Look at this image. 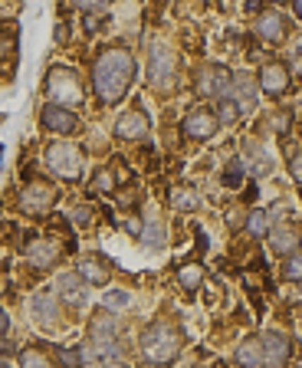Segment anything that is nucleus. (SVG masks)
Listing matches in <instances>:
<instances>
[{"label": "nucleus", "instance_id": "nucleus-1", "mask_svg": "<svg viewBox=\"0 0 302 368\" xmlns=\"http://www.w3.org/2000/svg\"><path fill=\"white\" fill-rule=\"evenodd\" d=\"M135 79V57L125 47L102 49L92 63V89L102 105H119Z\"/></svg>", "mask_w": 302, "mask_h": 368}, {"label": "nucleus", "instance_id": "nucleus-2", "mask_svg": "<svg viewBox=\"0 0 302 368\" xmlns=\"http://www.w3.org/2000/svg\"><path fill=\"white\" fill-rule=\"evenodd\" d=\"M142 352L151 365H168L181 355V332L171 322H151L142 332Z\"/></svg>", "mask_w": 302, "mask_h": 368}, {"label": "nucleus", "instance_id": "nucleus-3", "mask_svg": "<svg viewBox=\"0 0 302 368\" xmlns=\"http://www.w3.org/2000/svg\"><path fill=\"white\" fill-rule=\"evenodd\" d=\"M47 95L53 105H83L85 102V89H83V79L79 73L69 66H56L49 69L47 76Z\"/></svg>", "mask_w": 302, "mask_h": 368}, {"label": "nucleus", "instance_id": "nucleus-4", "mask_svg": "<svg viewBox=\"0 0 302 368\" xmlns=\"http://www.w3.org/2000/svg\"><path fill=\"white\" fill-rule=\"evenodd\" d=\"M178 53L168 47H155L148 57V85L155 89L158 95H168L174 93V85H178Z\"/></svg>", "mask_w": 302, "mask_h": 368}, {"label": "nucleus", "instance_id": "nucleus-5", "mask_svg": "<svg viewBox=\"0 0 302 368\" xmlns=\"http://www.w3.org/2000/svg\"><path fill=\"white\" fill-rule=\"evenodd\" d=\"M83 148L73 142H53L47 148V168L53 174H59L63 181H79L83 178Z\"/></svg>", "mask_w": 302, "mask_h": 368}, {"label": "nucleus", "instance_id": "nucleus-6", "mask_svg": "<svg viewBox=\"0 0 302 368\" xmlns=\"http://www.w3.org/2000/svg\"><path fill=\"white\" fill-rule=\"evenodd\" d=\"M56 198H59V191L53 184H47V181H30L27 188L20 191V210L30 214V218H43V214L53 210Z\"/></svg>", "mask_w": 302, "mask_h": 368}, {"label": "nucleus", "instance_id": "nucleus-7", "mask_svg": "<svg viewBox=\"0 0 302 368\" xmlns=\"http://www.w3.org/2000/svg\"><path fill=\"white\" fill-rule=\"evenodd\" d=\"M79 349H83V359H92L105 368L122 365V359H125L122 342L115 339V336H89V349L85 345H79Z\"/></svg>", "mask_w": 302, "mask_h": 368}, {"label": "nucleus", "instance_id": "nucleus-8", "mask_svg": "<svg viewBox=\"0 0 302 368\" xmlns=\"http://www.w3.org/2000/svg\"><path fill=\"white\" fill-rule=\"evenodd\" d=\"M230 83H234V73L226 66H220V63L217 66H204L198 73V79H194V93L207 95V99H224Z\"/></svg>", "mask_w": 302, "mask_h": 368}, {"label": "nucleus", "instance_id": "nucleus-9", "mask_svg": "<svg viewBox=\"0 0 302 368\" xmlns=\"http://www.w3.org/2000/svg\"><path fill=\"white\" fill-rule=\"evenodd\" d=\"M40 125H43L47 132L69 138V135H76V129H79V119H76V112L66 109V105L49 102V105H43V112H40Z\"/></svg>", "mask_w": 302, "mask_h": 368}, {"label": "nucleus", "instance_id": "nucleus-10", "mask_svg": "<svg viewBox=\"0 0 302 368\" xmlns=\"http://www.w3.org/2000/svg\"><path fill=\"white\" fill-rule=\"evenodd\" d=\"M148 132H151V119L142 109H128V112H122L119 122H115V135H119L122 142H142Z\"/></svg>", "mask_w": 302, "mask_h": 368}, {"label": "nucleus", "instance_id": "nucleus-11", "mask_svg": "<svg viewBox=\"0 0 302 368\" xmlns=\"http://www.w3.org/2000/svg\"><path fill=\"white\" fill-rule=\"evenodd\" d=\"M217 129H220V122L210 109H194L184 119V125H181V132L188 135V138H194V142H207L210 135H217Z\"/></svg>", "mask_w": 302, "mask_h": 368}, {"label": "nucleus", "instance_id": "nucleus-12", "mask_svg": "<svg viewBox=\"0 0 302 368\" xmlns=\"http://www.w3.org/2000/svg\"><path fill=\"white\" fill-rule=\"evenodd\" d=\"M260 93L273 95V99H279V95L289 93V66L286 63H266L263 69H260Z\"/></svg>", "mask_w": 302, "mask_h": 368}, {"label": "nucleus", "instance_id": "nucleus-13", "mask_svg": "<svg viewBox=\"0 0 302 368\" xmlns=\"http://www.w3.org/2000/svg\"><path fill=\"white\" fill-rule=\"evenodd\" d=\"M230 99H234V105L240 109V115L243 112H253L256 109V99H260V83H256L253 76H234V83H230Z\"/></svg>", "mask_w": 302, "mask_h": 368}, {"label": "nucleus", "instance_id": "nucleus-14", "mask_svg": "<svg viewBox=\"0 0 302 368\" xmlns=\"http://www.w3.org/2000/svg\"><path fill=\"white\" fill-rule=\"evenodd\" d=\"M27 260L30 266H37V270H49V266L59 260V247L49 240V237H33L27 244Z\"/></svg>", "mask_w": 302, "mask_h": 368}, {"label": "nucleus", "instance_id": "nucleus-15", "mask_svg": "<svg viewBox=\"0 0 302 368\" xmlns=\"http://www.w3.org/2000/svg\"><path fill=\"white\" fill-rule=\"evenodd\" d=\"M260 345H263V359L270 362V365H286V362H289V352H293V345H289V339H286L283 332L266 329L263 339H260Z\"/></svg>", "mask_w": 302, "mask_h": 368}, {"label": "nucleus", "instance_id": "nucleus-16", "mask_svg": "<svg viewBox=\"0 0 302 368\" xmlns=\"http://www.w3.org/2000/svg\"><path fill=\"white\" fill-rule=\"evenodd\" d=\"M302 244V237H299V227L296 224H283V227H276V230H270V250L279 256H289L296 254Z\"/></svg>", "mask_w": 302, "mask_h": 368}, {"label": "nucleus", "instance_id": "nucleus-17", "mask_svg": "<svg viewBox=\"0 0 302 368\" xmlns=\"http://www.w3.org/2000/svg\"><path fill=\"white\" fill-rule=\"evenodd\" d=\"M56 290L69 306H83V302L89 299V283H85L79 273H63L56 280Z\"/></svg>", "mask_w": 302, "mask_h": 368}, {"label": "nucleus", "instance_id": "nucleus-18", "mask_svg": "<svg viewBox=\"0 0 302 368\" xmlns=\"http://www.w3.org/2000/svg\"><path fill=\"white\" fill-rule=\"evenodd\" d=\"M27 309H30V319H37V322H43V326H49V322L56 319L59 302H56V296L49 293V290H43V293H33V299L27 302Z\"/></svg>", "mask_w": 302, "mask_h": 368}, {"label": "nucleus", "instance_id": "nucleus-19", "mask_svg": "<svg viewBox=\"0 0 302 368\" xmlns=\"http://www.w3.org/2000/svg\"><path fill=\"white\" fill-rule=\"evenodd\" d=\"M256 33H260L266 43H273L276 47V43H283L286 40L289 30H286V20L279 17L276 10H266V13H260V20H256Z\"/></svg>", "mask_w": 302, "mask_h": 368}, {"label": "nucleus", "instance_id": "nucleus-20", "mask_svg": "<svg viewBox=\"0 0 302 368\" xmlns=\"http://www.w3.org/2000/svg\"><path fill=\"white\" fill-rule=\"evenodd\" d=\"M142 244L148 247V250H164V244H168V227L161 224V218L151 210L148 218H145V224H142Z\"/></svg>", "mask_w": 302, "mask_h": 368}, {"label": "nucleus", "instance_id": "nucleus-21", "mask_svg": "<svg viewBox=\"0 0 302 368\" xmlns=\"http://www.w3.org/2000/svg\"><path fill=\"white\" fill-rule=\"evenodd\" d=\"M243 171H253V174H266V171H273V158H266V151L260 148L256 142H246L243 145V158H240Z\"/></svg>", "mask_w": 302, "mask_h": 368}, {"label": "nucleus", "instance_id": "nucleus-22", "mask_svg": "<svg viewBox=\"0 0 302 368\" xmlns=\"http://www.w3.org/2000/svg\"><path fill=\"white\" fill-rule=\"evenodd\" d=\"M76 273L83 276L89 286H105L109 283V266H105L99 256H85L83 263L76 266Z\"/></svg>", "mask_w": 302, "mask_h": 368}, {"label": "nucleus", "instance_id": "nucleus-23", "mask_svg": "<svg viewBox=\"0 0 302 368\" xmlns=\"http://www.w3.org/2000/svg\"><path fill=\"white\" fill-rule=\"evenodd\" d=\"M263 365V345L260 339H243L236 345V368H260Z\"/></svg>", "mask_w": 302, "mask_h": 368}, {"label": "nucleus", "instance_id": "nucleus-24", "mask_svg": "<svg viewBox=\"0 0 302 368\" xmlns=\"http://www.w3.org/2000/svg\"><path fill=\"white\" fill-rule=\"evenodd\" d=\"M178 283H181V290H188V293L200 290V283H204V266L200 263H184L178 270Z\"/></svg>", "mask_w": 302, "mask_h": 368}, {"label": "nucleus", "instance_id": "nucleus-25", "mask_svg": "<svg viewBox=\"0 0 302 368\" xmlns=\"http://www.w3.org/2000/svg\"><path fill=\"white\" fill-rule=\"evenodd\" d=\"M89 336H119V319L109 316V309L95 312L92 319H89Z\"/></svg>", "mask_w": 302, "mask_h": 368}, {"label": "nucleus", "instance_id": "nucleus-26", "mask_svg": "<svg viewBox=\"0 0 302 368\" xmlns=\"http://www.w3.org/2000/svg\"><path fill=\"white\" fill-rule=\"evenodd\" d=\"M17 359H20V368H53V362L47 359V352L43 349H20L17 352Z\"/></svg>", "mask_w": 302, "mask_h": 368}, {"label": "nucleus", "instance_id": "nucleus-27", "mask_svg": "<svg viewBox=\"0 0 302 368\" xmlns=\"http://www.w3.org/2000/svg\"><path fill=\"white\" fill-rule=\"evenodd\" d=\"M171 204H174V210H198L200 198H198V191H191V188H174L171 191Z\"/></svg>", "mask_w": 302, "mask_h": 368}, {"label": "nucleus", "instance_id": "nucleus-28", "mask_svg": "<svg viewBox=\"0 0 302 368\" xmlns=\"http://www.w3.org/2000/svg\"><path fill=\"white\" fill-rule=\"evenodd\" d=\"M246 234L250 237H266L270 234V214L260 208L250 210V218H246Z\"/></svg>", "mask_w": 302, "mask_h": 368}, {"label": "nucleus", "instance_id": "nucleus-29", "mask_svg": "<svg viewBox=\"0 0 302 368\" xmlns=\"http://www.w3.org/2000/svg\"><path fill=\"white\" fill-rule=\"evenodd\" d=\"M17 49V23H0V63Z\"/></svg>", "mask_w": 302, "mask_h": 368}, {"label": "nucleus", "instance_id": "nucleus-30", "mask_svg": "<svg viewBox=\"0 0 302 368\" xmlns=\"http://www.w3.org/2000/svg\"><path fill=\"white\" fill-rule=\"evenodd\" d=\"M214 115H217L220 125H230V122L240 119V109L234 105V99H226V95H224V99H217V112H214Z\"/></svg>", "mask_w": 302, "mask_h": 368}, {"label": "nucleus", "instance_id": "nucleus-31", "mask_svg": "<svg viewBox=\"0 0 302 368\" xmlns=\"http://www.w3.org/2000/svg\"><path fill=\"white\" fill-rule=\"evenodd\" d=\"M283 280H289V283H299V280H302V254H299V250L286 256V263H283Z\"/></svg>", "mask_w": 302, "mask_h": 368}, {"label": "nucleus", "instance_id": "nucleus-32", "mask_svg": "<svg viewBox=\"0 0 302 368\" xmlns=\"http://www.w3.org/2000/svg\"><path fill=\"white\" fill-rule=\"evenodd\" d=\"M226 184V188H240V181H243V165H240V158H234L230 165H226L224 178H220Z\"/></svg>", "mask_w": 302, "mask_h": 368}, {"label": "nucleus", "instance_id": "nucleus-33", "mask_svg": "<svg viewBox=\"0 0 302 368\" xmlns=\"http://www.w3.org/2000/svg\"><path fill=\"white\" fill-rule=\"evenodd\" d=\"M128 302H132V296L125 293V290H109L105 299H102V306H105V309H125Z\"/></svg>", "mask_w": 302, "mask_h": 368}, {"label": "nucleus", "instance_id": "nucleus-34", "mask_svg": "<svg viewBox=\"0 0 302 368\" xmlns=\"http://www.w3.org/2000/svg\"><path fill=\"white\" fill-rule=\"evenodd\" d=\"M289 122H293V115L289 112H276L273 119H266V129H273L276 135H286L289 132Z\"/></svg>", "mask_w": 302, "mask_h": 368}, {"label": "nucleus", "instance_id": "nucleus-35", "mask_svg": "<svg viewBox=\"0 0 302 368\" xmlns=\"http://www.w3.org/2000/svg\"><path fill=\"white\" fill-rule=\"evenodd\" d=\"M92 188L95 191H112L115 188V174L109 168H102V171H95V178H92Z\"/></svg>", "mask_w": 302, "mask_h": 368}, {"label": "nucleus", "instance_id": "nucleus-36", "mask_svg": "<svg viewBox=\"0 0 302 368\" xmlns=\"http://www.w3.org/2000/svg\"><path fill=\"white\" fill-rule=\"evenodd\" d=\"M59 362H63V368H79L83 365V349H59Z\"/></svg>", "mask_w": 302, "mask_h": 368}, {"label": "nucleus", "instance_id": "nucleus-37", "mask_svg": "<svg viewBox=\"0 0 302 368\" xmlns=\"http://www.w3.org/2000/svg\"><path fill=\"white\" fill-rule=\"evenodd\" d=\"M79 10H85V13H95V10H102V7H109L112 0H73Z\"/></svg>", "mask_w": 302, "mask_h": 368}, {"label": "nucleus", "instance_id": "nucleus-38", "mask_svg": "<svg viewBox=\"0 0 302 368\" xmlns=\"http://www.w3.org/2000/svg\"><path fill=\"white\" fill-rule=\"evenodd\" d=\"M73 220L76 224H89V220H92V208H89V204H79V208L73 210Z\"/></svg>", "mask_w": 302, "mask_h": 368}, {"label": "nucleus", "instance_id": "nucleus-39", "mask_svg": "<svg viewBox=\"0 0 302 368\" xmlns=\"http://www.w3.org/2000/svg\"><path fill=\"white\" fill-rule=\"evenodd\" d=\"M289 174H293V178L302 184V151H296L293 158H289Z\"/></svg>", "mask_w": 302, "mask_h": 368}, {"label": "nucleus", "instance_id": "nucleus-40", "mask_svg": "<svg viewBox=\"0 0 302 368\" xmlns=\"http://www.w3.org/2000/svg\"><path fill=\"white\" fill-rule=\"evenodd\" d=\"M293 66L296 73H302V37L296 40V47H293Z\"/></svg>", "mask_w": 302, "mask_h": 368}, {"label": "nucleus", "instance_id": "nucleus-41", "mask_svg": "<svg viewBox=\"0 0 302 368\" xmlns=\"http://www.w3.org/2000/svg\"><path fill=\"white\" fill-rule=\"evenodd\" d=\"M17 352V345L7 339V336H0V355H13Z\"/></svg>", "mask_w": 302, "mask_h": 368}, {"label": "nucleus", "instance_id": "nucleus-42", "mask_svg": "<svg viewBox=\"0 0 302 368\" xmlns=\"http://www.w3.org/2000/svg\"><path fill=\"white\" fill-rule=\"evenodd\" d=\"M125 230H128V234H142V220H138V218L125 220Z\"/></svg>", "mask_w": 302, "mask_h": 368}, {"label": "nucleus", "instance_id": "nucleus-43", "mask_svg": "<svg viewBox=\"0 0 302 368\" xmlns=\"http://www.w3.org/2000/svg\"><path fill=\"white\" fill-rule=\"evenodd\" d=\"M10 332V316H7V309H0V336H7Z\"/></svg>", "mask_w": 302, "mask_h": 368}, {"label": "nucleus", "instance_id": "nucleus-44", "mask_svg": "<svg viewBox=\"0 0 302 368\" xmlns=\"http://www.w3.org/2000/svg\"><path fill=\"white\" fill-rule=\"evenodd\" d=\"M53 37H56V43H66V37H69L66 23H56V33H53Z\"/></svg>", "mask_w": 302, "mask_h": 368}, {"label": "nucleus", "instance_id": "nucleus-45", "mask_svg": "<svg viewBox=\"0 0 302 368\" xmlns=\"http://www.w3.org/2000/svg\"><path fill=\"white\" fill-rule=\"evenodd\" d=\"M85 30H99V17L95 13H85Z\"/></svg>", "mask_w": 302, "mask_h": 368}, {"label": "nucleus", "instance_id": "nucleus-46", "mask_svg": "<svg viewBox=\"0 0 302 368\" xmlns=\"http://www.w3.org/2000/svg\"><path fill=\"white\" fill-rule=\"evenodd\" d=\"M132 201H135V191H125V194H119V204H125V208H128Z\"/></svg>", "mask_w": 302, "mask_h": 368}, {"label": "nucleus", "instance_id": "nucleus-47", "mask_svg": "<svg viewBox=\"0 0 302 368\" xmlns=\"http://www.w3.org/2000/svg\"><path fill=\"white\" fill-rule=\"evenodd\" d=\"M289 4H293V13L302 20V0H289Z\"/></svg>", "mask_w": 302, "mask_h": 368}, {"label": "nucleus", "instance_id": "nucleus-48", "mask_svg": "<svg viewBox=\"0 0 302 368\" xmlns=\"http://www.w3.org/2000/svg\"><path fill=\"white\" fill-rule=\"evenodd\" d=\"M260 4H263V0H246V10H260Z\"/></svg>", "mask_w": 302, "mask_h": 368}, {"label": "nucleus", "instance_id": "nucleus-49", "mask_svg": "<svg viewBox=\"0 0 302 368\" xmlns=\"http://www.w3.org/2000/svg\"><path fill=\"white\" fill-rule=\"evenodd\" d=\"M0 368H10V365H7V359H0Z\"/></svg>", "mask_w": 302, "mask_h": 368}, {"label": "nucleus", "instance_id": "nucleus-50", "mask_svg": "<svg viewBox=\"0 0 302 368\" xmlns=\"http://www.w3.org/2000/svg\"><path fill=\"white\" fill-rule=\"evenodd\" d=\"M0 293H4V280H0Z\"/></svg>", "mask_w": 302, "mask_h": 368}, {"label": "nucleus", "instance_id": "nucleus-51", "mask_svg": "<svg viewBox=\"0 0 302 368\" xmlns=\"http://www.w3.org/2000/svg\"><path fill=\"white\" fill-rule=\"evenodd\" d=\"M273 4H283V0H273Z\"/></svg>", "mask_w": 302, "mask_h": 368}]
</instances>
